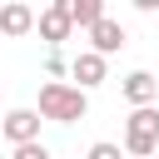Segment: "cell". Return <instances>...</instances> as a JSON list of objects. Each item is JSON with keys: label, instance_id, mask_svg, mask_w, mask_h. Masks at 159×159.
Wrapping results in <instances>:
<instances>
[{"label": "cell", "instance_id": "obj_1", "mask_svg": "<svg viewBox=\"0 0 159 159\" xmlns=\"http://www.w3.org/2000/svg\"><path fill=\"white\" fill-rule=\"evenodd\" d=\"M40 119H55V124H75V119H84L89 114V94L84 89H75V84H65V80H45L40 84Z\"/></svg>", "mask_w": 159, "mask_h": 159}, {"label": "cell", "instance_id": "obj_2", "mask_svg": "<svg viewBox=\"0 0 159 159\" xmlns=\"http://www.w3.org/2000/svg\"><path fill=\"white\" fill-rule=\"evenodd\" d=\"M159 149V109L149 104V109H129V119H124V154H134V159H149Z\"/></svg>", "mask_w": 159, "mask_h": 159}, {"label": "cell", "instance_id": "obj_3", "mask_svg": "<svg viewBox=\"0 0 159 159\" xmlns=\"http://www.w3.org/2000/svg\"><path fill=\"white\" fill-rule=\"evenodd\" d=\"M40 40L50 45V50H60L65 40H70V30H75V20H70V0H55L50 10H40Z\"/></svg>", "mask_w": 159, "mask_h": 159}, {"label": "cell", "instance_id": "obj_4", "mask_svg": "<svg viewBox=\"0 0 159 159\" xmlns=\"http://www.w3.org/2000/svg\"><path fill=\"white\" fill-rule=\"evenodd\" d=\"M0 134L10 139V149L35 144V139H40V109H10V114L0 119Z\"/></svg>", "mask_w": 159, "mask_h": 159}, {"label": "cell", "instance_id": "obj_5", "mask_svg": "<svg viewBox=\"0 0 159 159\" xmlns=\"http://www.w3.org/2000/svg\"><path fill=\"white\" fill-rule=\"evenodd\" d=\"M70 75H75V89H94V84H104V55L80 50V55L70 60Z\"/></svg>", "mask_w": 159, "mask_h": 159}, {"label": "cell", "instance_id": "obj_6", "mask_svg": "<svg viewBox=\"0 0 159 159\" xmlns=\"http://www.w3.org/2000/svg\"><path fill=\"white\" fill-rule=\"evenodd\" d=\"M35 10L30 5H20V0H10V5H0V35H10V40H20V35H30L35 30Z\"/></svg>", "mask_w": 159, "mask_h": 159}, {"label": "cell", "instance_id": "obj_7", "mask_svg": "<svg viewBox=\"0 0 159 159\" xmlns=\"http://www.w3.org/2000/svg\"><path fill=\"white\" fill-rule=\"evenodd\" d=\"M89 50H94V55H104V60H109L114 50H124V25L104 15V20H99V25L89 30Z\"/></svg>", "mask_w": 159, "mask_h": 159}, {"label": "cell", "instance_id": "obj_8", "mask_svg": "<svg viewBox=\"0 0 159 159\" xmlns=\"http://www.w3.org/2000/svg\"><path fill=\"white\" fill-rule=\"evenodd\" d=\"M154 94H159V80H154L149 70H134V75H124V99H129L134 109H149V104H154Z\"/></svg>", "mask_w": 159, "mask_h": 159}, {"label": "cell", "instance_id": "obj_9", "mask_svg": "<svg viewBox=\"0 0 159 159\" xmlns=\"http://www.w3.org/2000/svg\"><path fill=\"white\" fill-rule=\"evenodd\" d=\"M70 20H75L80 30H94V25L104 20V0H70Z\"/></svg>", "mask_w": 159, "mask_h": 159}, {"label": "cell", "instance_id": "obj_10", "mask_svg": "<svg viewBox=\"0 0 159 159\" xmlns=\"http://www.w3.org/2000/svg\"><path fill=\"white\" fill-rule=\"evenodd\" d=\"M84 159H124V149L119 144H109V139H99V144H89V154Z\"/></svg>", "mask_w": 159, "mask_h": 159}, {"label": "cell", "instance_id": "obj_11", "mask_svg": "<svg viewBox=\"0 0 159 159\" xmlns=\"http://www.w3.org/2000/svg\"><path fill=\"white\" fill-rule=\"evenodd\" d=\"M10 159H50V149H45V144L35 139V144H20V149H15Z\"/></svg>", "mask_w": 159, "mask_h": 159}, {"label": "cell", "instance_id": "obj_12", "mask_svg": "<svg viewBox=\"0 0 159 159\" xmlns=\"http://www.w3.org/2000/svg\"><path fill=\"white\" fill-rule=\"evenodd\" d=\"M45 70H50V75H65L70 65H65V55H60V50H50V55H45Z\"/></svg>", "mask_w": 159, "mask_h": 159}]
</instances>
